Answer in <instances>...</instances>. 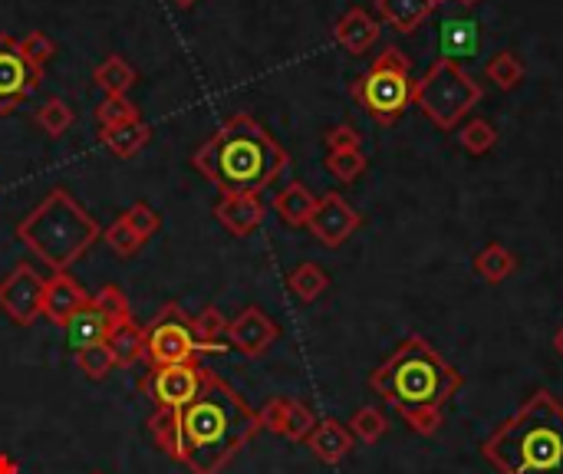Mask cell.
Here are the masks:
<instances>
[{
  "mask_svg": "<svg viewBox=\"0 0 563 474\" xmlns=\"http://www.w3.org/2000/svg\"><path fill=\"white\" fill-rule=\"evenodd\" d=\"M178 425L182 465L191 474H221L257 432H264L257 409L215 369H205L201 392L178 409Z\"/></svg>",
  "mask_w": 563,
  "mask_h": 474,
  "instance_id": "1",
  "label": "cell"
},
{
  "mask_svg": "<svg viewBox=\"0 0 563 474\" xmlns=\"http://www.w3.org/2000/svg\"><path fill=\"white\" fill-rule=\"evenodd\" d=\"M461 372L442 353L412 333L399 343L379 369L369 376V389L396 409L415 435H435L445 419V405L461 389Z\"/></svg>",
  "mask_w": 563,
  "mask_h": 474,
  "instance_id": "2",
  "label": "cell"
},
{
  "mask_svg": "<svg viewBox=\"0 0 563 474\" xmlns=\"http://www.w3.org/2000/svg\"><path fill=\"white\" fill-rule=\"evenodd\" d=\"M191 165L221 195H261L287 172L290 155L254 116L234 112L191 155Z\"/></svg>",
  "mask_w": 563,
  "mask_h": 474,
  "instance_id": "3",
  "label": "cell"
},
{
  "mask_svg": "<svg viewBox=\"0 0 563 474\" xmlns=\"http://www.w3.org/2000/svg\"><path fill=\"white\" fill-rule=\"evenodd\" d=\"M498 474H563V405L554 392L537 389L511 419L481 445Z\"/></svg>",
  "mask_w": 563,
  "mask_h": 474,
  "instance_id": "4",
  "label": "cell"
},
{
  "mask_svg": "<svg viewBox=\"0 0 563 474\" xmlns=\"http://www.w3.org/2000/svg\"><path fill=\"white\" fill-rule=\"evenodd\" d=\"M17 237L53 274H70L73 264L93 247L103 231L96 218L66 188H53L47 198L17 224Z\"/></svg>",
  "mask_w": 563,
  "mask_h": 474,
  "instance_id": "5",
  "label": "cell"
},
{
  "mask_svg": "<svg viewBox=\"0 0 563 474\" xmlns=\"http://www.w3.org/2000/svg\"><path fill=\"white\" fill-rule=\"evenodd\" d=\"M481 103V86L458 66V60L438 56L425 70L422 79H415L412 106L425 112V119L435 122L442 132H452L461 126V119Z\"/></svg>",
  "mask_w": 563,
  "mask_h": 474,
  "instance_id": "6",
  "label": "cell"
},
{
  "mask_svg": "<svg viewBox=\"0 0 563 474\" xmlns=\"http://www.w3.org/2000/svg\"><path fill=\"white\" fill-rule=\"evenodd\" d=\"M412 89L415 79L409 70V56L399 47H386L363 76H356L353 99L379 126H396L402 112L412 106Z\"/></svg>",
  "mask_w": 563,
  "mask_h": 474,
  "instance_id": "7",
  "label": "cell"
},
{
  "mask_svg": "<svg viewBox=\"0 0 563 474\" xmlns=\"http://www.w3.org/2000/svg\"><path fill=\"white\" fill-rule=\"evenodd\" d=\"M201 346L191 330V316L182 310V303L168 300L165 307L155 313V320L145 326V359L149 366H175L198 359Z\"/></svg>",
  "mask_w": 563,
  "mask_h": 474,
  "instance_id": "8",
  "label": "cell"
},
{
  "mask_svg": "<svg viewBox=\"0 0 563 474\" xmlns=\"http://www.w3.org/2000/svg\"><path fill=\"white\" fill-rule=\"evenodd\" d=\"M205 382V366L198 359L175 366H155L142 376L139 389L155 409H185V405L201 392Z\"/></svg>",
  "mask_w": 563,
  "mask_h": 474,
  "instance_id": "9",
  "label": "cell"
},
{
  "mask_svg": "<svg viewBox=\"0 0 563 474\" xmlns=\"http://www.w3.org/2000/svg\"><path fill=\"white\" fill-rule=\"evenodd\" d=\"M43 83V70L27 60L20 50V40L10 33H0V116L17 112L27 96H33Z\"/></svg>",
  "mask_w": 563,
  "mask_h": 474,
  "instance_id": "10",
  "label": "cell"
},
{
  "mask_svg": "<svg viewBox=\"0 0 563 474\" xmlns=\"http://www.w3.org/2000/svg\"><path fill=\"white\" fill-rule=\"evenodd\" d=\"M43 280L30 264H17L0 280V310H4L17 326H30L43 316Z\"/></svg>",
  "mask_w": 563,
  "mask_h": 474,
  "instance_id": "11",
  "label": "cell"
},
{
  "mask_svg": "<svg viewBox=\"0 0 563 474\" xmlns=\"http://www.w3.org/2000/svg\"><path fill=\"white\" fill-rule=\"evenodd\" d=\"M224 340L228 349L241 353L244 359H261L270 353V346L280 340V326L270 320V313L261 307H244L234 320H228V330H224Z\"/></svg>",
  "mask_w": 563,
  "mask_h": 474,
  "instance_id": "12",
  "label": "cell"
},
{
  "mask_svg": "<svg viewBox=\"0 0 563 474\" xmlns=\"http://www.w3.org/2000/svg\"><path fill=\"white\" fill-rule=\"evenodd\" d=\"M359 224H363L359 211L349 205L340 191H330V195L317 198V211H313V218L307 221V228L323 247L336 251V247H343L349 237L359 231Z\"/></svg>",
  "mask_w": 563,
  "mask_h": 474,
  "instance_id": "13",
  "label": "cell"
},
{
  "mask_svg": "<svg viewBox=\"0 0 563 474\" xmlns=\"http://www.w3.org/2000/svg\"><path fill=\"white\" fill-rule=\"evenodd\" d=\"M257 415H261L264 432L290 438V442H307V435L317 428V415L310 412V405H303L300 399H287V395L270 399Z\"/></svg>",
  "mask_w": 563,
  "mask_h": 474,
  "instance_id": "14",
  "label": "cell"
},
{
  "mask_svg": "<svg viewBox=\"0 0 563 474\" xmlns=\"http://www.w3.org/2000/svg\"><path fill=\"white\" fill-rule=\"evenodd\" d=\"M86 300H89V293L80 280H73L70 274H53L47 280V287H43V320L63 330L66 320H70Z\"/></svg>",
  "mask_w": 563,
  "mask_h": 474,
  "instance_id": "15",
  "label": "cell"
},
{
  "mask_svg": "<svg viewBox=\"0 0 563 474\" xmlns=\"http://www.w3.org/2000/svg\"><path fill=\"white\" fill-rule=\"evenodd\" d=\"M112 330H116V323H112L109 316L93 303V297H89L83 307L66 320L63 336H66V346H70L73 353H80V349L106 343Z\"/></svg>",
  "mask_w": 563,
  "mask_h": 474,
  "instance_id": "16",
  "label": "cell"
},
{
  "mask_svg": "<svg viewBox=\"0 0 563 474\" xmlns=\"http://www.w3.org/2000/svg\"><path fill=\"white\" fill-rule=\"evenodd\" d=\"M215 218L234 237H247L264 224L267 205L261 201V195H221L215 205Z\"/></svg>",
  "mask_w": 563,
  "mask_h": 474,
  "instance_id": "17",
  "label": "cell"
},
{
  "mask_svg": "<svg viewBox=\"0 0 563 474\" xmlns=\"http://www.w3.org/2000/svg\"><path fill=\"white\" fill-rule=\"evenodd\" d=\"M333 40L340 43L346 53L363 56V53H369V50L376 47V40H379V20L369 17L363 7H349L346 14L336 20Z\"/></svg>",
  "mask_w": 563,
  "mask_h": 474,
  "instance_id": "18",
  "label": "cell"
},
{
  "mask_svg": "<svg viewBox=\"0 0 563 474\" xmlns=\"http://www.w3.org/2000/svg\"><path fill=\"white\" fill-rule=\"evenodd\" d=\"M353 445H356L353 432L336 419H317V428L307 435V448L313 451V458L323 461V465H340V461L349 458Z\"/></svg>",
  "mask_w": 563,
  "mask_h": 474,
  "instance_id": "19",
  "label": "cell"
},
{
  "mask_svg": "<svg viewBox=\"0 0 563 474\" xmlns=\"http://www.w3.org/2000/svg\"><path fill=\"white\" fill-rule=\"evenodd\" d=\"M270 208L277 211V218L284 221L287 228H307V221L313 218V211H317V195L303 182H290L277 191Z\"/></svg>",
  "mask_w": 563,
  "mask_h": 474,
  "instance_id": "20",
  "label": "cell"
},
{
  "mask_svg": "<svg viewBox=\"0 0 563 474\" xmlns=\"http://www.w3.org/2000/svg\"><path fill=\"white\" fill-rule=\"evenodd\" d=\"M373 4H376V14L396 33L419 30L435 10L429 0H373Z\"/></svg>",
  "mask_w": 563,
  "mask_h": 474,
  "instance_id": "21",
  "label": "cell"
},
{
  "mask_svg": "<svg viewBox=\"0 0 563 474\" xmlns=\"http://www.w3.org/2000/svg\"><path fill=\"white\" fill-rule=\"evenodd\" d=\"M149 139H152V129H149V122H142V119L122 122V126H112V129H99V142L116 158H135L149 145Z\"/></svg>",
  "mask_w": 563,
  "mask_h": 474,
  "instance_id": "22",
  "label": "cell"
},
{
  "mask_svg": "<svg viewBox=\"0 0 563 474\" xmlns=\"http://www.w3.org/2000/svg\"><path fill=\"white\" fill-rule=\"evenodd\" d=\"M106 346H109L112 359H116V369L135 366L139 359H145V326H139L135 320L116 326V330L109 333Z\"/></svg>",
  "mask_w": 563,
  "mask_h": 474,
  "instance_id": "23",
  "label": "cell"
},
{
  "mask_svg": "<svg viewBox=\"0 0 563 474\" xmlns=\"http://www.w3.org/2000/svg\"><path fill=\"white\" fill-rule=\"evenodd\" d=\"M149 435L165 458L182 465V425H178V409H155L149 415Z\"/></svg>",
  "mask_w": 563,
  "mask_h": 474,
  "instance_id": "24",
  "label": "cell"
},
{
  "mask_svg": "<svg viewBox=\"0 0 563 474\" xmlns=\"http://www.w3.org/2000/svg\"><path fill=\"white\" fill-rule=\"evenodd\" d=\"M93 79H96V86L103 89V96H126L129 89L135 86V79H139V73H135L132 66L126 63V56L112 53L96 66Z\"/></svg>",
  "mask_w": 563,
  "mask_h": 474,
  "instance_id": "25",
  "label": "cell"
},
{
  "mask_svg": "<svg viewBox=\"0 0 563 474\" xmlns=\"http://www.w3.org/2000/svg\"><path fill=\"white\" fill-rule=\"evenodd\" d=\"M287 287L300 303H313V300H320L326 290H330V274H326L320 264L303 261L287 274Z\"/></svg>",
  "mask_w": 563,
  "mask_h": 474,
  "instance_id": "26",
  "label": "cell"
},
{
  "mask_svg": "<svg viewBox=\"0 0 563 474\" xmlns=\"http://www.w3.org/2000/svg\"><path fill=\"white\" fill-rule=\"evenodd\" d=\"M478 50V24L471 17L445 20L442 30V56L455 60V56H475Z\"/></svg>",
  "mask_w": 563,
  "mask_h": 474,
  "instance_id": "27",
  "label": "cell"
},
{
  "mask_svg": "<svg viewBox=\"0 0 563 474\" xmlns=\"http://www.w3.org/2000/svg\"><path fill=\"white\" fill-rule=\"evenodd\" d=\"M514 254L504 244H488L484 251L475 254V274L484 280V284H501L514 274Z\"/></svg>",
  "mask_w": 563,
  "mask_h": 474,
  "instance_id": "28",
  "label": "cell"
},
{
  "mask_svg": "<svg viewBox=\"0 0 563 474\" xmlns=\"http://www.w3.org/2000/svg\"><path fill=\"white\" fill-rule=\"evenodd\" d=\"M191 330H195L201 353H224V349H228L218 343L224 330H228V320H224V313L218 307H205L198 316H191Z\"/></svg>",
  "mask_w": 563,
  "mask_h": 474,
  "instance_id": "29",
  "label": "cell"
},
{
  "mask_svg": "<svg viewBox=\"0 0 563 474\" xmlns=\"http://www.w3.org/2000/svg\"><path fill=\"white\" fill-rule=\"evenodd\" d=\"M349 432H353V438H359L363 445H376L379 438L389 432V419L382 415V409H376V405H363V409H356L353 419H349Z\"/></svg>",
  "mask_w": 563,
  "mask_h": 474,
  "instance_id": "30",
  "label": "cell"
},
{
  "mask_svg": "<svg viewBox=\"0 0 563 474\" xmlns=\"http://www.w3.org/2000/svg\"><path fill=\"white\" fill-rule=\"evenodd\" d=\"M458 142H461V149H465L468 155L481 158V155H488L494 145H498V129H494L488 119H471V122L461 126Z\"/></svg>",
  "mask_w": 563,
  "mask_h": 474,
  "instance_id": "31",
  "label": "cell"
},
{
  "mask_svg": "<svg viewBox=\"0 0 563 474\" xmlns=\"http://www.w3.org/2000/svg\"><path fill=\"white\" fill-rule=\"evenodd\" d=\"M484 76H488L498 89H504V93H511V89L524 79V63L517 60L511 50H501V53H494V60H488V66H484Z\"/></svg>",
  "mask_w": 563,
  "mask_h": 474,
  "instance_id": "32",
  "label": "cell"
},
{
  "mask_svg": "<svg viewBox=\"0 0 563 474\" xmlns=\"http://www.w3.org/2000/svg\"><path fill=\"white\" fill-rule=\"evenodd\" d=\"M33 119H37L40 132H47L50 139H60V135L73 126V109H70V103H66V99L53 96V99H47V103L37 109V116H33Z\"/></svg>",
  "mask_w": 563,
  "mask_h": 474,
  "instance_id": "33",
  "label": "cell"
},
{
  "mask_svg": "<svg viewBox=\"0 0 563 474\" xmlns=\"http://www.w3.org/2000/svg\"><path fill=\"white\" fill-rule=\"evenodd\" d=\"M135 119H142V112L129 96H103V103L96 106L99 129H112V126H122V122H135Z\"/></svg>",
  "mask_w": 563,
  "mask_h": 474,
  "instance_id": "34",
  "label": "cell"
},
{
  "mask_svg": "<svg viewBox=\"0 0 563 474\" xmlns=\"http://www.w3.org/2000/svg\"><path fill=\"white\" fill-rule=\"evenodd\" d=\"M122 218H126L129 228L139 234V241L142 244H149L155 234L162 231V214L155 211L149 201H132V205L122 211Z\"/></svg>",
  "mask_w": 563,
  "mask_h": 474,
  "instance_id": "35",
  "label": "cell"
},
{
  "mask_svg": "<svg viewBox=\"0 0 563 474\" xmlns=\"http://www.w3.org/2000/svg\"><path fill=\"white\" fill-rule=\"evenodd\" d=\"M326 168H330V175L336 182H356L359 175L369 168V158L363 155V149H349V152H330L326 155Z\"/></svg>",
  "mask_w": 563,
  "mask_h": 474,
  "instance_id": "36",
  "label": "cell"
},
{
  "mask_svg": "<svg viewBox=\"0 0 563 474\" xmlns=\"http://www.w3.org/2000/svg\"><path fill=\"white\" fill-rule=\"evenodd\" d=\"M76 366H80V372H83L86 379L103 382L109 372L116 369V359H112V353H109L106 343H99V346L80 349V353H76Z\"/></svg>",
  "mask_w": 563,
  "mask_h": 474,
  "instance_id": "37",
  "label": "cell"
},
{
  "mask_svg": "<svg viewBox=\"0 0 563 474\" xmlns=\"http://www.w3.org/2000/svg\"><path fill=\"white\" fill-rule=\"evenodd\" d=\"M93 303H96V307L103 310L116 326L132 323V307H129L126 293H122L116 284H106L103 290H96V293H93Z\"/></svg>",
  "mask_w": 563,
  "mask_h": 474,
  "instance_id": "38",
  "label": "cell"
},
{
  "mask_svg": "<svg viewBox=\"0 0 563 474\" xmlns=\"http://www.w3.org/2000/svg\"><path fill=\"white\" fill-rule=\"evenodd\" d=\"M103 237H106V244H109L112 251H116L119 257H135V254H139L142 247H145V244L139 241V234H135V231L129 228V224H126V218H122V214H119L116 221L109 224Z\"/></svg>",
  "mask_w": 563,
  "mask_h": 474,
  "instance_id": "39",
  "label": "cell"
},
{
  "mask_svg": "<svg viewBox=\"0 0 563 474\" xmlns=\"http://www.w3.org/2000/svg\"><path fill=\"white\" fill-rule=\"evenodd\" d=\"M20 50L27 53V60L33 66H40V70H43V66H47L56 56V43L43 30H33V33H27L24 40H20Z\"/></svg>",
  "mask_w": 563,
  "mask_h": 474,
  "instance_id": "40",
  "label": "cell"
},
{
  "mask_svg": "<svg viewBox=\"0 0 563 474\" xmlns=\"http://www.w3.org/2000/svg\"><path fill=\"white\" fill-rule=\"evenodd\" d=\"M326 149L330 152L363 149V135H359L356 126H349V122H340V126H333L330 132H326Z\"/></svg>",
  "mask_w": 563,
  "mask_h": 474,
  "instance_id": "41",
  "label": "cell"
},
{
  "mask_svg": "<svg viewBox=\"0 0 563 474\" xmlns=\"http://www.w3.org/2000/svg\"><path fill=\"white\" fill-rule=\"evenodd\" d=\"M0 474H20L17 471V461L10 455H0Z\"/></svg>",
  "mask_w": 563,
  "mask_h": 474,
  "instance_id": "42",
  "label": "cell"
},
{
  "mask_svg": "<svg viewBox=\"0 0 563 474\" xmlns=\"http://www.w3.org/2000/svg\"><path fill=\"white\" fill-rule=\"evenodd\" d=\"M554 349H557V356H563V326L554 333Z\"/></svg>",
  "mask_w": 563,
  "mask_h": 474,
  "instance_id": "43",
  "label": "cell"
},
{
  "mask_svg": "<svg viewBox=\"0 0 563 474\" xmlns=\"http://www.w3.org/2000/svg\"><path fill=\"white\" fill-rule=\"evenodd\" d=\"M455 4H461V7H478L481 0H455Z\"/></svg>",
  "mask_w": 563,
  "mask_h": 474,
  "instance_id": "44",
  "label": "cell"
},
{
  "mask_svg": "<svg viewBox=\"0 0 563 474\" xmlns=\"http://www.w3.org/2000/svg\"><path fill=\"white\" fill-rule=\"evenodd\" d=\"M175 7H191V4H198V0H172Z\"/></svg>",
  "mask_w": 563,
  "mask_h": 474,
  "instance_id": "45",
  "label": "cell"
},
{
  "mask_svg": "<svg viewBox=\"0 0 563 474\" xmlns=\"http://www.w3.org/2000/svg\"><path fill=\"white\" fill-rule=\"evenodd\" d=\"M429 4H432V7H438V4H442V0H429Z\"/></svg>",
  "mask_w": 563,
  "mask_h": 474,
  "instance_id": "46",
  "label": "cell"
},
{
  "mask_svg": "<svg viewBox=\"0 0 563 474\" xmlns=\"http://www.w3.org/2000/svg\"><path fill=\"white\" fill-rule=\"evenodd\" d=\"M93 474H103V471H93Z\"/></svg>",
  "mask_w": 563,
  "mask_h": 474,
  "instance_id": "47",
  "label": "cell"
}]
</instances>
